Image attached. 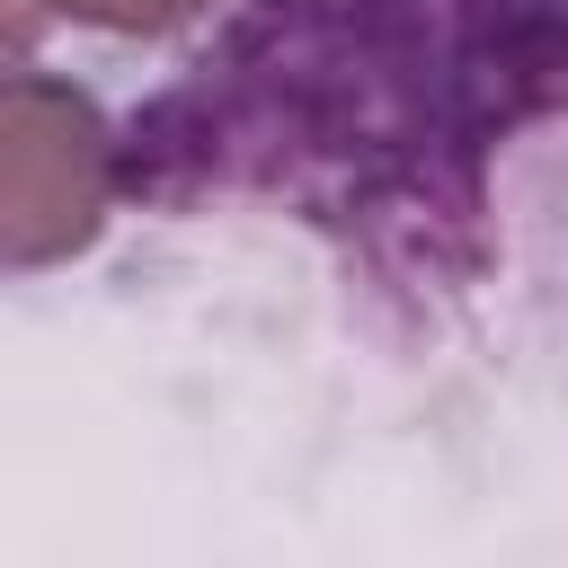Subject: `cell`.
I'll return each instance as SVG.
<instances>
[{"label":"cell","instance_id":"6da1fadb","mask_svg":"<svg viewBox=\"0 0 568 568\" xmlns=\"http://www.w3.org/2000/svg\"><path fill=\"white\" fill-rule=\"evenodd\" d=\"M115 204V133L89 89L9 71L0 98V248L18 275L80 257Z\"/></svg>","mask_w":568,"mask_h":568},{"label":"cell","instance_id":"7a4b0ae2","mask_svg":"<svg viewBox=\"0 0 568 568\" xmlns=\"http://www.w3.org/2000/svg\"><path fill=\"white\" fill-rule=\"evenodd\" d=\"M18 18H62L89 36H178L195 18H213V0H18Z\"/></svg>","mask_w":568,"mask_h":568}]
</instances>
